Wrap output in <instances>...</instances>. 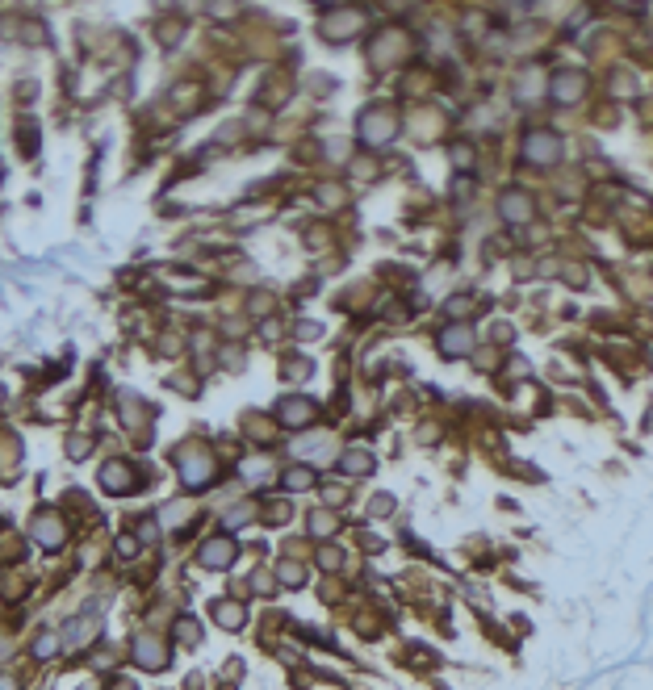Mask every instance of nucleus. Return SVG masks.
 <instances>
[{"mask_svg": "<svg viewBox=\"0 0 653 690\" xmlns=\"http://www.w3.org/2000/svg\"><path fill=\"white\" fill-rule=\"evenodd\" d=\"M134 661L143 669H163V665H168V653H163V645L155 640V636H138V640H134Z\"/></svg>", "mask_w": 653, "mask_h": 690, "instance_id": "0eeeda50", "label": "nucleus"}, {"mask_svg": "<svg viewBox=\"0 0 653 690\" xmlns=\"http://www.w3.org/2000/svg\"><path fill=\"white\" fill-rule=\"evenodd\" d=\"M469 347H473V335H469V327L453 323V327H444V331H440V352H444V356H465Z\"/></svg>", "mask_w": 653, "mask_h": 690, "instance_id": "1a4fd4ad", "label": "nucleus"}, {"mask_svg": "<svg viewBox=\"0 0 653 690\" xmlns=\"http://www.w3.org/2000/svg\"><path fill=\"white\" fill-rule=\"evenodd\" d=\"M101 486H105L109 494H130V486H134L130 464H126V460H109V464L101 468Z\"/></svg>", "mask_w": 653, "mask_h": 690, "instance_id": "423d86ee", "label": "nucleus"}, {"mask_svg": "<svg viewBox=\"0 0 653 690\" xmlns=\"http://www.w3.org/2000/svg\"><path fill=\"white\" fill-rule=\"evenodd\" d=\"M310 527H314V532L322 536V532H331L335 523H331V515H322V510H318V515H310Z\"/></svg>", "mask_w": 653, "mask_h": 690, "instance_id": "f3484780", "label": "nucleus"}, {"mask_svg": "<svg viewBox=\"0 0 653 690\" xmlns=\"http://www.w3.org/2000/svg\"><path fill=\"white\" fill-rule=\"evenodd\" d=\"M30 532H34V540H38L42 548H59V544H63V536H68V532H63V519H54L50 510H42V515L34 519Z\"/></svg>", "mask_w": 653, "mask_h": 690, "instance_id": "39448f33", "label": "nucleus"}, {"mask_svg": "<svg viewBox=\"0 0 653 690\" xmlns=\"http://www.w3.org/2000/svg\"><path fill=\"white\" fill-rule=\"evenodd\" d=\"M344 468H348V473H369V468H373V460H369L364 452H348V460H344Z\"/></svg>", "mask_w": 653, "mask_h": 690, "instance_id": "dca6fc26", "label": "nucleus"}, {"mask_svg": "<svg viewBox=\"0 0 653 690\" xmlns=\"http://www.w3.org/2000/svg\"><path fill=\"white\" fill-rule=\"evenodd\" d=\"M356 30H360V17H356V13H340L335 25L322 21V38H331V42H344V38H352Z\"/></svg>", "mask_w": 653, "mask_h": 690, "instance_id": "9b49d317", "label": "nucleus"}, {"mask_svg": "<svg viewBox=\"0 0 653 690\" xmlns=\"http://www.w3.org/2000/svg\"><path fill=\"white\" fill-rule=\"evenodd\" d=\"M0 690H17V678H0Z\"/></svg>", "mask_w": 653, "mask_h": 690, "instance_id": "aec40b11", "label": "nucleus"}, {"mask_svg": "<svg viewBox=\"0 0 653 690\" xmlns=\"http://www.w3.org/2000/svg\"><path fill=\"white\" fill-rule=\"evenodd\" d=\"M499 209H503V218H507V222H528V214H532L528 197H519V193H503Z\"/></svg>", "mask_w": 653, "mask_h": 690, "instance_id": "f8f14e48", "label": "nucleus"}, {"mask_svg": "<svg viewBox=\"0 0 653 690\" xmlns=\"http://www.w3.org/2000/svg\"><path fill=\"white\" fill-rule=\"evenodd\" d=\"M214 615L222 619V627H243V607L239 603H218Z\"/></svg>", "mask_w": 653, "mask_h": 690, "instance_id": "ddd939ff", "label": "nucleus"}, {"mask_svg": "<svg viewBox=\"0 0 653 690\" xmlns=\"http://www.w3.org/2000/svg\"><path fill=\"white\" fill-rule=\"evenodd\" d=\"M557 155H561V138L553 130H528L524 134V159H532L536 168H549Z\"/></svg>", "mask_w": 653, "mask_h": 690, "instance_id": "f03ea898", "label": "nucleus"}, {"mask_svg": "<svg viewBox=\"0 0 653 690\" xmlns=\"http://www.w3.org/2000/svg\"><path fill=\"white\" fill-rule=\"evenodd\" d=\"M247 519H251V506H239V510H231V515H227V527H243Z\"/></svg>", "mask_w": 653, "mask_h": 690, "instance_id": "a211bd4d", "label": "nucleus"}, {"mask_svg": "<svg viewBox=\"0 0 653 690\" xmlns=\"http://www.w3.org/2000/svg\"><path fill=\"white\" fill-rule=\"evenodd\" d=\"M209 477H214V460H209L201 448H193V452L185 448V452H180V482H185L189 490H201Z\"/></svg>", "mask_w": 653, "mask_h": 690, "instance_id": "7ed1b4c3", "label": "nucleus"}, {"mask_svg": "<svg viewBox=\"0 0 653 690\" xmlns=\"http://www.w3.org/2000/svg\"><path fill=\"white\" fill-rule=\"evenodd\" d=\"M285 482H289V490H306V486H314V473L310 468H289Z\"/></svg>", "mask_w": 653, "mask_h": 690, "instance_id": "2eb2a0df", "label": "nucleus"}, {"mask_svg": "<svg viewBox=\"0 0 653 690\" xmlns=\"http://www.w3.org/2000/svg\"><path fill=\"white\" fill-rule=\"evenodd\" d=\"M281 418L289 422V427H306V422L314 418V402H306V398H298V402L285 398V402H281Z\"/></svg>", "mask_w": 653, "mask_h": 690, "instance_id": "9d476101", "label": "nucleus"}, {"mask_svg": "<svg viewBox=\"0 0 653 690\" xmlns=\"http://www.w3.org/2000/svg\"><path fill=\"white\" fill-rule=\"evenodd\" d=\"M54 649H59V636H54V632H42L38 640H34V657H42V661H46Z\"/></svg>", "mask_w": 653, "mask_h": 690, "instance_id": "4468645a", "label": "nucleus"}, {"mask_svg": "<svg viewBox=\"0 0 653 690\" xmlns=\"http://www.w3.org/2000/svg\"><path fill=\"white\" fill-rule=\"evenodd\" d=\"M281 577H285V581H302V569H298V565H285Z\"/></svg>", "mask_w": 653, "mask_h": 690, "instance_id": "6ab92c4d", "label": "nucleus"}, {"mask_svg": "<svg viewBox=\"0 0 653 690\" xmlns=\"http://www.w3.org/2000/svg\"><path fill=\"white\" fill-rule=\"evenodd\" d=\"M356 134H360V142H373V147L390 142V138L398 134V118H394V109H386V105H373V109H364Z\"/></svg>", "mask_w": 653, "mask_h": 690, "instance_id": "f257e3e1", "label": "nucleus"}, {"mask_svg": "<svg viewBox=\"0 0 653 690\" xmlns=\"http://www.w3.org/2000/svg\"><path fill=\"white\" fill-rule=\"evenodd\" d=\"M235 544L231 540H209V544H201V565L205 569H227V565H235Z\"/></svg>", "mask_w": 653, "mask_h": 690, "instance_id": "6e6552de", "label": "nucleus"}, {"mask_svg": "<svg viewBox=\"0 0 653 690\" xmlns=\"http://www.w3.org/2000/svg\"><path fill=\"white\" fill-rule=\"evenodd\" d=\"M582 92H586V76L582 72H557L553 76V100L557 105H574V100H582Z\"/></svg>", "mask_w": 653, "mask_h": 690, "instance_id": "20e7f679", "label": "nucleus"}]
</instances>
